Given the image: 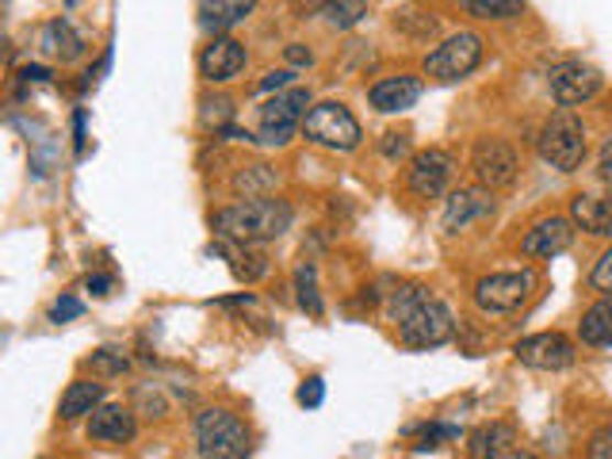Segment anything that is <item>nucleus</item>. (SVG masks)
<instances>
[{
  "label": "nucleus",
  "instance_id": "aec40b11",
  "mask_svg": "<svg viewBox=\"0 0 612 459\" xmlns=\"http://www.w3.org/2000/svg\"><path fill=\"white\" fill-rule=\"evenodd\" d=\"M100 406H103V386L92 380H77V383H69L66 394H62L58 414H62V422H77V417H85V414L92 417Z\"/></svg>",
  "mask_w": 612,
  "mask_h": 459
},
{
  "label": "nucleus",
  "instance_id": "9d476101",
  "mask_svg": "<svg viewBox=\"0 0 612 459\" xmlns=\"http://www.w3.org/2000/svg\"><path fill=\"white\" fill-rule=\"evenodd\" d=\"M456 173V157L448 150H422L409 157L406 168V188L414 192L417 199H440L452 184Z\"/></svg>",
  "mask_w": 612,
  "mask_h": 459
},
{
  "label": "nucleus",
  "instance_id": "a211bd4d",
  "mask_svg": "<svg viewBox=\"0 0 612 459\" xmlns=\"http://www.w3.org/2000/svg\"><path fill=\"white\" fill-rule=\"evenodd\" d=\"M513 445H517V429H513L510 422H490L471 433L467 452H471V459H502V456L517 452Z\"/></svg>",
  "mask_w": 612,
  "mask_h": 459
},
{
  "label": "nucleus",
  "instance_id": "5701e85b",
  "mask_svg": "<svg viewBox=\"0 0 612 459\" xmlns=\"http://www.w3.org/2000/svg\"><path fill=\"white\" fill-rule=\"evenodd\" d=\"M253 12V4H241V0H219V4H199V23H204L207 31H222V28H233V23H241L245 15Z\"/></svg>",
  "mask_w": 612,
  "mask_h": 459
},
{
  "label": "nucleus",
  "instance_id": "4be33fe9",
  "mask_svg": "<svg viewBox=\"0 0 612 459\" xmlns=\"http://www.w3.org/2000/svg\"><path fill=\"white\" fill-rule=\"evenodd\" d=\"M578 334H582V341L593 345V349L612 345V299L593 303L590 310L582 314V321H578Z\"/></svg>",
  "mask_w": 612,
  "mask_h": 459
},
{
  "label": "nucleus",
  "instance_id": "423d86ee",
  "mask_svg": "<svg viewBox=\"0 0 612 459\" xmlns=\"http://www.w3.org/2000/svg\"><path fill=\"white\" fill-rule=\"evenodd\" d=\"M306 103H310V92L306 88H292V92L276 96V100L261 103V111H256V127H261V146H287L292 142V134L303 127V111Z\"/></svg>",
  "mask_w": 612,
  "mask_h": 459
},
{
  "label": "nucleus",
  "instance_id": "7ed1b4c3",
  "mask_svg": "<svg viewBox=\"0 0 612 459\" xmlns=\"http://www.w3.org/2000/svg\"><path fill=\"white\" fill-rule=\"evenodd\" d=\"M196 440L204 459H249L253 433L230 409H204L196 422Z\"/></svg>",
  "mask_w": 612,
  "mask_h": 459
},
{
  "label": "nucleus",
  "instance_id": "dca6fc26",
  "mask_svg": "<svg viewBox=\"0 0 612 459\" xmlns=\"http://www.w3.org/2000/svg\"><path fill=\"white\" fill-rule=\"evenodd\" d=\"M417 96H422V77L398 74V77H383V80H375L372 92H368V100H372V108H375V111H383V116H394V111L414 108Z\"/></svg>",
  "mask_w": 612,
  "mask_h": 459
},
{
  "label": "nucleus",
  "instance_id": "ea45409f",
  "mask_svg": "<svg viewBox=\"0 0 612 459\" xmlns=\"http://www.w3.org/2000/svg\"><path fill=\"white\" fill-rule=\"evenodd\" d=\"M51 77L54 74L46 66H28V69H23V80H51Z\"/></svg>",
  "mask_w": 612,
  "mask_h": 459
},
{
  "label": "nucleus",
  "instance_id": "f3484780",
  "mask_svg": "<svg viewBox=\"0 0 612 459\" xmlns=\"http://www.w3.org/2000/svg\"><path fill=\"white\" fill-rule=\"evenodd\" d=\"M88 437L96 445H127L134 437V414L116 402H103L92 417H88Z\"/></svg>",
  "mask_w": 612,
  "mask_h": 459
},
{
  "label": "nucleus",
  "instance_id": "6e6552de",
  "mask_svg": "<svg viewBox=\"0 0 612 459\" xmlns=\"http://www.w3.org/2000/svg\"><path fill=\"white\" fill-rule=\"evenodd\" d=\"M482 62V39L474 31H459V35L445 39L433 54H425V77L433 80H459L474 74Z\"/></svg>",
  "mask_w": 612,
  "mask_h": 459
},
{
  "label": "nucleus",
  "instance_id": "e433bc0d",
  "mask_svg": "<svg viewBox=\"0 0 612 459\" xmlns=\"http://www.w3.org/2000/svg\"><path fill=\"white\" fill-rule=\"evenodd\" d=\"M406 134H386V142H383V153L386 157H402V153H406Z\"/></svg>",
  "mask_w": 612,
  "mask_h": 459
},
{
  "label": "nucleus",
  "instance_id": "393cba45",
  "mask_svg": "<svg viewBox=\"0 0 612 459\" xmlns=\"http://www.w3.org/2000/svg\"><path fill=\"white\" fill-rule=\"evenodd\" d=\"M295 292H299L303 310L318 318V314H321V295H318V269H314V261L299 264V272H295Z\"/></svg>",
  "mask_w": 612,
  "mask_h": 459
},
{
  "label": "nucleus",
  "instance_id": "7c9ffc66",
  "mask_svg": "<svg viewBox=\"0 0 612 459\" xmlns=\"http://www.w3.org/2000/svg\"><path fill=\"white\" fill-rule=\"evenodd\" d=\"M326 15L334 28H352L368 15V4H326Z\"/></svg>",
  "mask_w": 612,
  "mask_h": 459
},
{
  "label": "nucleus",
  "instance_id": "4468645a",
  "mask_svg": "<svg viewBox=\"0 0 612 459\" xmlns=\"http://www.w3.org/2000/svg\"><path fill=\"white\" fill-rule=\"evenodd\" d=\"M570 241H575V222L562 219V215H551V219H539L536 227L521 238V253L533 256V261H547V256L567 253Z\"/></svg>",
  "mask_w": 612,
  "mask_h": 459
},
{
  "label": "nucleus",
  "instance_id": "1a4fd4ad",
  "mask_svg": "<svg viewBox=\"0 0 612 459\" xmlns=\"http://www.w3.org/2000/svg\"><path fill=\"white\" fill-rule=\"evenodd\" d=\"M471 173L487 192L510 188L521 173V153L505 139H479L471 150Z\"/></svg>",
  "mask_w": 612,
  "mask_h": 459
},
{
  "label": "nucleus",
  "instance_id": "58836bf2",
  "mask_svg": "<svg viewBox=\"0 0 612 459\" xmlns=\"http://www.w3.org/2000/svg\"><path fill=\"white\" fill-rule=\"evenodd\" d=\"M85 287H88V292H92V295H108L111 280H108V276H88V280H85Z\"/></svg>",
  "mask_w": 612,
  "mask_h": 459
},
{
  "label": "nucleus",
  "instance_id": "b1692460",
  "mask_svg": "<svg viewBox=\"0 0 612 459\" xmlns=\"http://www.w3.org/2000/svg\"><path fill=\"white\" fill-rule=\"evenodd\" d=\"M230 188L245 199H261V196H269V188H276V173H272L269 165H249V168H241V173H233Z\"/></svg>",
  "mask_w": 612,
  "mask_h": 459
},
{
  "label": "nucleus",
  "instance_id": "39448f33",
  "mask_svg": "<svg viewBox=\"0 0 612 459\" xmlns=\"http://www.w3.org/2000/svg\"><path fill=\"white\" fill-rule=\"evenodd\" d=\"M303 134L314 142V146H326V150H337V153H349L360 146V139H364V131H360L357 116H352L345 103H314L310 111H306L303 119Z\"/></svg>",
  "mask_w": 612,
  "mask_h": 459
},
{
  "label": "nucleus",
  "instance_id": "412c9836",
  "mask_svg": "<svg viewBox=\"0 0 612 459\" xmlns=\"http://www.w3.org/2000/svg\"><path fill=\"white\" fill-rule=\"evenodd\" d=\"M43 51L51 54V58L77 62L80 54H85V39L77 35L74 23H69V20H51L43 28Z\"/></svg>",
  "mask_w": 612,
  "mask_h": 459
},
{
  "label": "nucleus",
  "instance_id": "473e14b6",
  "mask_svg": "<svg viewBox=\"0 0 612 459\" xmlns=\"http://www.w3.org/2000/svg\"><path fill=\"white\" fill-rule=\"evenodd\" d=\"M586 459H612V425L593 433L590 448H586Z\"/></svg>",
  "mask_w": 612,
  "mask_h": 459
},
{
  "label": "nucleus",
  "instance_id": "2f4dec72",
  "mask_svg": "<svg viewBox=\"0 0 612 459\" xmlns=\"http://www.w3.org/2000/svg\"><path fill=\"white\" fill-rule=\"evenodd\" d=\"M321 402H326V383L318 380V375H310L303 386H299V406L306 409H318Z\"/></svg>",
  "mask_w": 612,
  "mask_h": 459
},
{
  "label": "nucleus",
  "instance_id": "ddd939ff",
  "mask_svg": "<svg viewBox=\"0 0 612 459\" xmlns=\"http://www.w3.org/2000/svg\"><path fill=\"white\" fill-rule=\"evenodd\" d=\"M245 62H249L245 46L230 35H219L199 54V74H204V80H211V85H227V80H233L245 69Z\"/></svg>",
  "mask_w": 612,
  "mask_h": 459
},
{
  "label": "nucleus",
  "instance_id": "2eb2a0df",
  "mask_svg": "<svg viewBox=\"0 0 612 459\" xmlns=\"http://www.w3.org/2000/svg\"><path fill=\"white\" fill-rule=\"evenodd\" d=\"M487 215H494V196L482 188H459L448 196V207H445V230L448 233H459L467 230L474 219H487Z\"/></svg>",
  "mask_w": 612,
  "mask_h": 459
},
{
  "label": "nucleus",
  "instance_id": "f257e3e1",
  "mask_svg": "<svg viewBox=\"0 0 612 459\" xmlns=\"http://www.w3.org/2000/svg\"><path fill=\"white\" fill-rule=\"evenodd\" d=\"M386 318L398 326V337L406 349H437L452 341L456 318L440 299H433L429 287L398 284L386 299Z\"/></svg>",
  "mask_w": 612,
  "mask_h": 459
},
{
  "label": "nucleus",
  "instance_id": "6ab92c4d",
  "mask_svg": "<svg viewBox=\"0 0 612 459\" xmlns=\"http://www.w3.org/2000/svg\"><path fill=\"white\" fill-rule=\"evenodd\" d=\"M570 222L586 233L609 238L612 233V196H575L570 199Z\"/></svg>",
  "mask_w": 612,
  "mask_h": 459
},
{
  "label": "nucleus",
  "instance_id": "cd10ccee",
  "mask_svg": "<svg viewBox=\"0 0 612 459\" xmlns=\"http://www.w3.org/2000/svg\"><path fill=\"white\" fill-rule=\"evenodd\" d=\"M230 116H233V100L227 96H207L204 100V123L215 127V131H230Z\"/></svg>",
  "mask_w": 612,
  "mask_h": 459
},
{
  "label": "nucleus",
  "instance_id": "f8f14e48",
  "mask_svg": "<svg viewBox=\"0 0 612 459\" xmlns=\"http://www.w3.org/2000/svg\"><path fill=\"white\" fill-rule=\"evenodd\" d=\"M513 357L525 368H536V372H562V368L575 364V345H570L567 334H533L521 337Z\"/></svg>",
  "mask_w": 612,
  "mask_h": 459
},
{
  "label": "nucleus",
  "instance_id": "c85d7f7f",
  "mask_svg": "<svg viewBox=\"0 0 612 459\" xmlns=\"http://www.w3.org/2000/svg\"><path fill=\"white\" fill-rule=\"evenodd\" d=\"M88 368H92V372H103V375H123L127 372V357H123V352H116V349H100V352H92Z\"/></svg>",
  "mask_w": 612,
  "mask_h": 459
},
{
  "label": "nucleus",
  "instance_id": "20e7f679",
  "mask_svg": "<svg viewBox=\"0 0 612 459\" xmlns=\"http://www.w3.org/2000/svg\"><path fill=\"white\" fill-rule=\"evenodd\" d=\"M539 157L559 173H575L586 161V127L570 108H559L539 131Z\"/></svg>",
  "mask_w": 612,
  "mask_h": 459
},
{
  "label": "nucleus",
  "instance_id": "c756f323",
  "mask_svg": "<svg viewBox=\"0 0 612 459\" xmlns=\"http://www.w3.org/2000/svg\"><path fill=\"white\" fill-rule=\"evenodd\" d=\"M590 287L605 295V299H612V249H605V253L598 256V264H593V272H590Z\"/></svg>",
  "mask_w": 612,
  "mask_h": 459
},
{
  "label": "nucleus",
  "instance_id": "72a5a7b5",
  "mask_svg": "<svg viewBox=\"0 0 612 459\" xmlns=\"http://www.w3.org/2000/svg\"><path fill=\"white\" fill-rule=\"evenodd\" d=\"M80 310H85V306H80L74 295H62L58 303H54V310H51V321H69V318H80Z\"/></svg>",
  "mask_w": 612,
  "mask_h": 459
},
{
  "label": "nucleus",
  "instance_id": "4c0bfd02",
  "mask_svg": "<svg viewBox=\"0 0 612 459\" xmlns=\"http://www.w3.org/2000/svg\"><path fill=\"white\" fill-rule=\"evenodd\" d=\"M287 62H292V66H310V51H303V46L299 43H292V46H287Z\"/></svg>",
  "mask_w": 612,
  "mask_h": 459
},
{
  "label": "nucleus",
  "instance_id": "bb28decb",
  "mask_svg": "<svg viewBox=\"0 0 612 459\" xmlns=\"http://www.w3.org/2000/svg\"><path fill=\"white\" fill-rule=\"evenodd\" d=\"M463 12L479 15V20H510V15L525 12V4H513V0H467Z\"/></svg>",
  "mask_w": 612,
  "mask_h": 459
},
{
  "label": "nucleus",
  "instance_id": "a19ab883",
  "mask_svg": "<svg viewBox=\"0 0 612 459\" xmlns=\"http://www.w3.org/2000/svg\"><path fill=\"white\" fill-rule=\"evenodd\" d=\"M502 459H536L533 452H510V456H502Z\"/></svg>",
  "mask_w": 612,
  "mask_h": 459
},
{
  "label": "nucleus",
  "instance_id": "9b49d317",
  "mask_svg": "<svg viewBox=\"0 0 612 459\" xmlns=\"http://www.w3.org/2000/svg\"><path fill=\"white\" fill-rule=\"evenodd\" d=\"M547 88L562 108H575L601 92V69L586 66V62H559L547 69Z\"/></svg>",
  "mask_w": 612,
  "mask_h": 459
},
{
  "label": "nucleus",
  "instance_id": "f03ea898",
  "mask_svg": "<svg viewBox=\"0 0 612 459\" xmlns=\"http://www.w3.org/2000/svg\"><path fill=\"white\" fill-rule=\"evenodd\" d=\"M292 204L280 196H261V199H241L233 207H222L211 219V227L219 238L233 241V245H264L276 241L292 230Z\"/></svg>",
  "mask_w": 612,
  "mask_h": 459
},
{
  "label": "nucleus",
  "instance_id": "c9c22d12",
  "mask_svg": "<svg viewBox=\"0 0 612 459\" xmlns=\"http://www.w3.org/2000/svg\"><path fill=\"white\" fill-rule=\"evenodd\" d=\"M292 69H276V74H269L261 80V92H272V88H284V85H292Z\"/></svg>",
  "mask_w": 612,
  "mask_h": 459
},
{
  "label": "nucleus",
  "instance_id": "a878e982",
  "mask_svg": "<svg viewBox=\"0 0 612 459\" xmlns=\"http://www.w3.org/2000/svg\"><path fill=\"white\" fill-rule=\"evenodd\" d=\"M230 264H233V276L245 280V284H253V280H261L264 272H269V261H264L261 253H249V245H238L230 253Z\"/></svg>",
  "mask_w": 612,
  "mask_h": 459
},
{
  "label": "nucleus",
  "instance_id": "0eeeda50",
  "mask_svg": "<svg viewBox=\"0 0 612 459\" xmlns=\"http://www.w3.org/2000/svg\"><path fill=\"white\" fill-rule=\"evenodd\" d=\"M536 287V272H494V276H482L474 284V306L482 314H513L517 306L528 303Z\"/></svg>",
  "mask_w": 612,
  "mask_h": 459
},
{
  "label": "nucleus",
  "instance_id": "f704fd0d",
  "mask_svg": "<svg viewBox=\"0 0 612 459\" xmlns=\"http://www.w3.org/2000/svg\"><path fill=\"white\" fill-rule=\"evenodd\" d=\"M598 173L601 181H612V134L605 142H601V153H598Z\"/></svg>",
  "mask_w": 612,
  "mask_h": 459
}]
</instances>
